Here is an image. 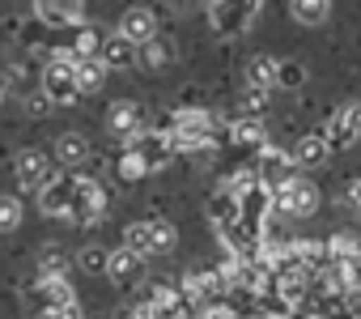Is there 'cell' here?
Wrapping results in <instances>:
<instances>
[{"label": "cell", "instance_id": "1", "mask_svg": "<svg viewBox=\"0 0 361 319\" xmlns=\"http://www.w3.org/2000/svg\"><path fill=\"white\" fill-rule=\"evenodd\" d=\"M43 94H51V102H56V107H64V102H77V98H81V90H77V60H73V52H60V56H51V60H47V68H43Z\"/></svg>", "mask_w": 361, "mask_h": 319}, {"label": "cell", "instance_id": "2", "mask_svg": "<svg viewBox=\"0 0 361 319\" xmlns=\"http://www.w3.org/2000/svg\"><path fill=\"white\" fill-rule=\"evenodd\" d=\"M289 171H293V157L281 153V149H268V145H264V153H259V171H255V175H259V183H264L272 196H281V192L293 183Z\"/></svg>", "mask_w": 361, "mask_h": 319}, {"label": "cell", "instance_id": "3", "mask_svg": "<svg viewBox=\"0 0 361 319\" xmlns=\"http://www.w3.org/2000/svg\"><path fill=\"white\" fill-rule=\"evenodd\" d=\"M327 145H331V153L336 149H348L353 140H361V102H344L336 115H331V124H327Z\"/></svg>", "mask_w": 361, "mask_h": 319}, {"label": "cell", "instance_id": "4", "mask_svg": "<svg viewBox=\"0 0 361 319\" xmlns=\"http://www.w3.org/2000/svg\"><path fill=\"white\" fill-rule=\"evenodd\" d=\"M73 192H77V179L51 175V179L39 188V209H43L47 217H68V213H73Z\"/></svg>", "mask_w": 361, "mask_h": 319}, {"label": "cell", "instance_id": "5", "mask_svg": "<svg viewBox=\"0 0 361 319\" xmlns=\"http://www.w3.org/2000/svg\"><path fill=\"white\" fill-rule=\"evenodd\" d=\"M132 149L145 157V167H149V171H161L170 157L178 153V140H174V132H149V136H136Z\"/></svg>", "mask_w": 361, "mask_h": 319}, {"label": "cell", "instance_id": "6", "mask_svg": "<svg viewBox=\"0 0 361 319\" xmlns=\"http://www.w3.org/2000/svg\"><path fill=\"white\" fill-rule=\"evenodd\" d=\"M276 209L289 213V217H310L319 209V188L310 179H293L281 196H276Z\"/></svg>", "mask_w": 361, "mask_h": 319}, {"label": "cell", "instance_id": "7", "mask_svg": "<svg viewBox=\"0 0 361 319\" xmlns=\"http://www.w3.org/2000/svg\"><path fill=\"white\" fill-rule=\"evenodd\" d=\"M209 115L204 111H178L174 115V140L178 149H204L209 145Z\"/></svg>", "mask_w": 361, "mask_h": 319}, {"label": "cell", "instance_id": "8", "mask_svg": "<svg viewBox=\"0 0 361 319\" xmlns=\"http://www.w3.org/2000/svg\"><path fill=\"white\" fill-rule=\"evenodd\" d=\"M115 35H123L132 47H145V43L157 39V18H153L149 9H128V13L119 18V30H115Z\"/></svg>", "mask_w": 361, "mask_h": 319}, {"label": "cell", "instance_id": "9", "mask_svg": "<svg viewBox=\"0 0 361 319\" xmlns=\"http://www.w3.org/2000/svg\"><path fill=\"white\" fill-rule=\"evenodd\" d=\"M106 128H111L119 140L132 145V140L140 136V107L128 102V98H123V102H111V111H106Z\"/></svg>", "mask_w": 361, "mask_h": 319}, {"label": "cell", "instance_id": "10", "mask_svg": "<svg viewBox=\"0 0 361 319\" xmlns=\"http://www.w3.org/2000/svg\"><path fill=\"white\" fill-rule=\"evenodd\" d=\"M51 179V162H47V153H39V149H26V153H18V183L22 188H43Z\"/></svg>", "mask_w": 361, "mask_h": 319}, {"label": "cell", "instance_id": "11", "mask_svg": "<svg viewBox=\"0 0 361 319\" xmlns=\"http://www.w3.org/2000/svg\"><path fill=\"white\" fill-rule=\"evenodd\" d=\"M73 222H98L102 217V188L98 183H77V192H73V213H68Z\"/></svg>", "mask_w": 361, "mask_h": 319}, {"label": "cell", "instance_id": "12", "mask_svg": "<svg viewBox=\"0 0 361 319\" xmlns=\"http://www.w3.org/2000/svg\"><path fill=\"white\" fill-rule=\"evenodd\" d=\"M35 13L47 26H77L81 22V0H35Z\"/></svg>", "mask_w": 361, "mask_h": 319}, {"label": "cell", "instance_id": "13", "mask_svg": "<svg viewBox=\"0 0 361 319\" xmlns=\"http://www.w3.org/2000/svg\"><path fill=\"white\" fill-rule=\"evenodd\" d=\"M331 153V145H327V136L323 132H306L302 140H298V149H293V167H323V157Z\"/></svg>", "mask_w": 361, "mask_h": 319}, {"label": "cell", "instance_id": "14", "mask_svg": "<svg viewBox=\"0 0 361 319\" xmlns=\"http://www.w3.org/2000/svg\"><path fill=\"white\" fill-rule=\"evenodd\" d=\"M136 56H140V47H132L123 35H111V39H102V64L106 68H128V64H136Z\"/></svg>", "mask_w": 361, "mask_h": 319}, {"label": "cell", "instance_id": "15", "mask_svg": "<svg viewBox=\"0 0 361 319\" xmlns=\"http://www.w3.org/2000/svg\"><path fill=\"white\" fill-rule=\"evenodd\" d=\"M35 298L43 302V311L51 315V311H60V306H73L77 302V294H73V285L68 281H43L39 289H35Z\"/></svg>", "mask_w": 361, "mask_h": 319}, {"label": "cell", "instance_id": "16", "mask_svg": "<svg viewBox=\"0 0 361 319\" xmlns=\"http://www.w3.org/2000/svg\"><path fill=\"white\" fill-rule=\"evenodd\" d=\"M289 13L302 26H323L331 18V0H289Z\"/></svg>", "mask_w": 361, "mask_h": 319}, {"label": "cell", "instance_id": "17", "mask_svg": "<svg viewBox=\"0 0 361 319\" xmlns=\"http://www.w3.org/2000/svg\"><path fill=\"white\" fill-rule=\"evenodd\" d=\"M56 157H60L64 167H77V162H85V157H90V140L81 132H64L56 140Z\"/></svg>", "mask_w": 361, "mask_h": 319}, {"label": "cell", "instance_id": "18", "mask_svg": "<svg viewBox=\"0 0 361 319\" xmlns=\"http://www.w3.org/2000/svg\"><path fill=\"white\" fill-rule=\"evenodd\" d=\"M106 64L102 60H77V90L81 94H98L102 85H106Z\"/></svg>", "mask_w": 361, "mask_h": 319}, {"label": "cell", "instance_id": "19", "mask_svg": "<svg viewBox=\"0 0 361 319\" xmlns=\"http://www.w3.org/2000/svg\"><path fill=\"white\" fill-rule=\"evenodd\" d=\"M136 272H140V255L136 251H128V247L111 251V264H106V277L111 281H136Z\"/></svg>", "mask_w": 361, "mask_h": 319}, {"label": "cell", "instance_id": "20", "mask_svg": "<svg viewBox=\"0 0 361 319\" xmlns=\"http://www.w3.org/2000/svg\"><path fill=\"white\" fill-rule=\"evenodd\" d=\"M247 85H251V90L276 85V60H272V56H255V60L247 64Z\"/></svg>", "mask_w": 361, "mask_h": 319}, {"label": "cell", "instance_id": "21", "mask_svg": "<svg viewBox=\"0 0 361 319\" xmlns=\"http://www.w3.org/2000/svg\"><path fill=\"white\" fill-rule=\"evenodd\" d=\"M123 247H128V251H136L140 260H145V255H153V234H149V222H132V226L123 230Z\"/></svg>", "mask_w": 361, "mask_h": 319}, {"label": "cell", "instance_id": "22", "mask_svg": "<svg viewBox=\"0 0 361 319\" xmlns=\"http://www.w3.org/2000/svg\"><path fill=\"white\" fill-rule=\"evenodd\" d=\"M102 56V35L94 26H85L77 39H73V60H98Z\"/></svg>", "mask_w": 361, "mask_h": 319}, {"label": "cell", "instance_id": "23", "mask_svg": "<svg viewBox=\"0 0 361 319\" xmlns=\"http://www.w3.org/2000/svg\"><path fill=\"white\" fill-rule=\"evenodd\" d=\"M276 85L281 90H302L306 85V64L302 60H276Z\"/></svg>", "mask_w": 361, "mask_h": 319}, {"label": "cell", "instance_id": "24", "mask_svg": "<svg viewBox=\"0 0 361 319\" xmlns=\"http://www.w3.org/2000/svg\"><path fill=\"white\" fill-rule=\"evenodd\" d=\"M149 234H153V255H166V251H174V243H178V230H174V222H149Z\"/></svg>", "mask_w": 361, "mask_h": 319}, {"label": "cell", "instance_id": "25", "mask_svg": "<svg viewBox=\"0 0 361 319\" xmlns=\"http://www.w3.org/2000/svg\"><path fill=\"white\" fill-rule=\"evenodd\" d=\"M22 226V205H18V196H0V234H9V230H18Z\"/></svg>", "mask_w": 361, "mask_h": 319}, {"label": "cell", "instance_id": "26", "mask_svg": "<svg viewBox=\"0 0 361 319\" xmlns=\"http://www.w3.org/2000/svg\"><path fill=\"white\" fill-rule=\"evenodd\" d=\"M39 272H43V281H64V272H68V255L47 251V255L39 260Z\"/></svg>", "mask_w": 361, "mask_h": 319}, {"label": "cell", "instance_id": "27", "mask_svg": "<svg viewBox=\"0 0 361 319\" xmlns=\"http://www.w3.org/2000/svg\"><path fill=\"white\" fill-rule=\"evenodd\" d=\"M234 140H243V145H264V124H259V119H243V124L234 128Z\"/></svg>", "mask_w": 361, "mask_h": 319}, {"label": "cell", "instance_id": "28", "mask_svg": "<svg viewBox=\"0 0 361 319\" xmlns=\"http://www.w3.org/2000/svg\"><path fill=\"white\" fill-rule=\"evenodd\" d=\"M331 255H336V260H353V255H361V243H357L353 234L340 230V234L331 239Z\"/></svg>", "mask_w": 361, "mask_h": 319}, {"label": "cell", "instance_id": "29", "mask_svg": "<svg viewBox=\"0 0 361 319\" xmlns=\"http://www.w3.org/2000/svg\"><path fill=\"white\" fill-rule=\"evenodd\" d=\"M136 60H140L145 68H161V64H166V47L153 39V43H145V47H140V56H136Z\"/></svg>", "mask_w": 361, "mask_h": 319}, {"label": "cell", "instance_id": "30", "mask_svg": "<svg viewBox=\"0 0 361 319\" xmlns=\"http://www.w3.org/2000/svg\"><path fill=\"white\" fill-rule=\"evenodd\" d=\"M302 289H306V268H293V272H285V281H281V294H285V298H302Z\"/></svg>", "mask_w": 361, "mask_h": 319}, {"label": "cell", "instance_id": "31", "mask_svg": "<svg viewBox=\"0 0 361 319\" xmlns=\"http://www.w3.org/2000/svg\"><path fill=\"white\" fill-rule=\"evenodd\" d=\"M145 175H149L145 157H140L136 149H128V153H123V179H145Z\"/></svg>", "mask_w": 361, "mask_h": 319}, {"label": "cell", "instance_id": "32", "mask_svg": "<svg viewBox=\"0 0 361 319\" xmlns=\"http://www.w3.org/2000/svg\"><path fill=\"white\" fill-rule=\"evenodd\" d=\"M51 107H56V102H51V94H30V98H26V111H30L35 119H39V115H47Z\"/></svg>", "mask_w": 361, "mask_h": 319}, {"label": "cell", "instance_id": "33", "mask_svg": "<svg viewBox=\"0 0 361 319\" xmlns=\"http://www.w3.org/2000/svg\"><path fill=\"white\" fill-rule=\"evenodd\" d=\"M81 264H85V268H94V272H106L111 255H106V251H85V255H81Z\"/></svg>", "mask_w": 361, "mask_h": 319}, {"label": "cell", "instance_id": "34", "mask_svg": "<svg viewBox=\"0 0 361 319\" xmlns=\"http://www.w3.org/2000/svg\"><path fill=\"white\" fill-rule=\"evenodd\" d=\"M243 107H247V115H259V111L268 107V98H264V90H251V94L243 98Z\"/></svg>", "mask_w": 361, "mask_h": 319}, {"label": "cell", "instance_id": "35", "mask_svg": "<svg viewBox=\"0 0 361 319\" xmlns=\"http://www.w3.org/2000/svg\"><path fill=\"white\" fill-rule=\"evenodd\" d=\"M47 319H81V311H77V302H73V306H60V311H51Z\"/></svg>", "mask_w": 361, "mask_h": 319}, {"label": "cell", "instance_id": "36", "mask_svg": "<svg viewBox=\"0 0 361 319\" xmlns=\"http://www.w3.org/2000/svg\"><path fill=\"white\" fill-rule=\"evenodd\" d=\"M5 98H9V77L0 73V102H5Z\"/></svg>", "mask_w": 361, "mask_h": 319}, {"label": "cell", "instance_id": "37", "mask_svg": "<svg viewBox=\"0 0 361 319\" xmlns=\"http://www.w3.org/2000/svg\"><path fill=\"white\" fill-rule=\"evenodd\" d=\"M209 319H234V315H230V311L221 306V311H209Z\"/></svg>", "mask_w": 361, "mask_h": 319}, {"label": "cell", "instance_id": "38", "mask_svg": "<svg viewBox=\"0 0 361 319\" xmlns=\"http://www.w3.org/2000/svg\"><path fill=\"white\" fill-rule=\"evenodd\" d=\"M192 5H196V0H192Z\"/></svg>", "mask_w": 361, "mask_h": 319}]
</instances>
